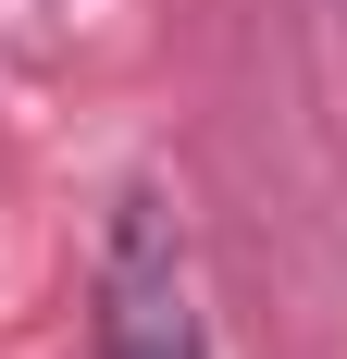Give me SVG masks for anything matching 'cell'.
<instances>
[{
  "instance_id": "1",
  "label": "cell",
  "mask_w": 347,
  "mask_h": 359,
  "mask_svg": "<svg viewBox=\"0 0 347 359\" xmlns=\"http://www.w3.org/2000/svg\"><path fill=\"white\" fill-rule=\"evenodd\" d=\"M100 359H211L199 347V285H186V236H174V198L137 186L112 211L100 248Z\"/></svg>"
}]
</instances>
